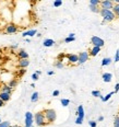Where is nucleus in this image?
<instances>
[{
    "label": "nucleus",
    "instance_id": "1",
    "mask_svg": "<svg viewBox=\"0 0 119 127\" xmlns=\"http://www.w3.org/2000/svg\"><path fill=\"white\" fill-rule=\"evenodd\" d=\"M44 112V115H45V118H46L47 123L48 124H52L55 123L57 120V113L54 108H45L43 110Z\"/></svg>",
    "mask_w": 119,
    "mask_h": 127
},
{
    "label": "nucleus",
    "instance_id": "2",
    "mask_svg": "<svg viewBox=\"0 0 119 127\" xmlns=\"http://www.w3.org/2000/svg\"><path fill=\"white\" fill-rule=\"evenodd\" d=\"M34 122H35L36 126L38 127H44L46 126L47 124V121L46 118H45V115H44V112L43 111H39V112H36L35 114H34Z\"/></svg>",
    "mask_w": 119,
    "mask_h": 127
},
{
    "label": "nucleus",
    "instance_id": "3",
    "mask_svg": "<svg viewBox=\"0 0 119 127\" xmlns=\"http://www.w3.org/2000/svg\"><path fill=\"white\" fill-rule=\"evenodd\" d=\"M99 14L102 15V18L104 19V22H112V21H114L116 19V14L113 12V10H106V9H100V12Z\"/></svg>",
    "mask_w": 119,
    "mask_h": 127
},
{
    "label": "nucleus",
    "instance_id": "4",
    "mask_svg": "<svg viewBox=\"0 0 119 127\" xmlns=\"http://www.w3.org/2000/svg\"><path fill=\"white\" fill-rule=\"evenodd\" d=\"M18 30H19V26L14 23H7L6 24V30H4V33L6 34H13V33H17Z\"/></svg>",
    "mask_w": 119,
    "mask_h": 127
},
{
    "label": "nucleus",
    "instance_id": "5",
    "mask_svg": "<svg viewBox=\"0 0 119 127\" xmlns=\"http://www.w3.org/2000/svg\"><path fill=\"white\" fill-rule=\"evenodd\" d=\"M91 44L95 47H100V48H102V47L105 45V42H104V39L98 37V36H92L91 37Z\"/></svg>",
    "mask_w": 119,
    "mask_h": 127
},
{
    "label": "nucleus",
    "instance_id": "6",
    "mask_svg": "<svg viewBox=\"0 0 119 127\" xmlns=\"http://www.w3.org/2000/svg\"><path fill=\"white\" fill-rule=\"evenodd\" d=\"M114 2L110 1V0H103L100 1V9H106V10H113L114 8Z\"/></svg>",
    "mask_w": 119,
    "mask_h": 127
},
{
    "label": "nucleus",
    "instance_id": "7",
    "mask_svg": "<svg viewBox=\"0 0 119 127\" xmlns=\"http://www.w3.org/2000/svg\"><path fill=\"white\" fill-rule=\"evenodd\" d=\"M89 58H90V54L88 52L80 53V54H79V63H78V65H82V64L86 63L89 60Z\"/></svg>",
    "mask_w": 119,
    "mask_h": 127
},
{
    "label": "nucleus",
    "instance_id": "8",
    "mask_svg": "<svg viewBox=\"0 0 119 127\" xmlns=\"http://www.w3.org/2000/svg\"><path fill=\"white\" fill-rule=\"evenodd\" d=\"M68 62L70 64H78L79 63V55L76 54H66Z\"/></svg>",
    "mask_w": 119,
    "mask_h": 127
},
{
    "label": "nucleus",
    "instance_id": "9",
    "mask_svg": "<svg viewBox=\"0 0 119 127\" xmlns=\"http://www.w3.org/2000/svg\"><path fill=\"white\" fill-rule=\"evenodd\" d=\"M17 65L20 69H25V68H27L28 66H30V60L28 59H19Z\"/></svg>",
    "mask_w": 119,
    "mask_h": 127
},
{
    "label": "nucleus",
    "instance_id": "10",
    "mask_svg": "<svg viewBox=\"0 0 119 127\" xmlns=\"http://www.w3.org/2000/svg\"><path fill=\"white\" fill-rule=\"evenodd\" d=\"M36 34H37V30H35V29H32V30H27V31L23 32L22 36H23V37H25V38H27V37H32V36L36 35Z\"/></svg>",
    "mask_w": 119,
    "mask_h": 127
},
{
    "label": "nucleus",
    "instance_id": "11",
    "mask_svg": "<svg viewBox=\"0 0 119 127\" xmlns=\"http://www.w3.org/2000/svg\"><path fill=\"white\" fill-rule=\"evenodd\" d=\"M102 79L104 82L109 83V82H112V80H113V75L110 72H105V73H103Z\"/></svg>",
    "mask_w": 119,
    "mask_h": 127
},
{
    "label": "nucleus",
    "instance_id": "12",
    "mask_svg": "<svg viewBox=\"0 0 119 127\" xmlns=\"http://www.w3.org/2000/svg\"><path fill=\"white\" fill-rule=\"evenodd\" d=\"M17 55L19 57V59H28V53L24 49H19Z\"/></svg>",
    "mask_w": 119,
    "mask_h": 127
},
{
    "label": "nucleus",
    "instance_id": "13",
    "mask_svg": "<svg viewBox=\"0 0 119 127\" xmlns=\"http://www.w3.org/2000/svg\"><path fill=\"white\" fill-rule=\"evenodd\" d=\"M99 52H100V47H95V46H93L91 51L89 52V54H90V56H91V57H95V56H97V55L99 54Z\"/></svg>",
    "mask_w": 119,
    "mask_h": 127
},
{
    "label": "nucleus",
    "instance_id": "14",
    "mask_svg": "<svg viewBox=\"0 0 119 127\" xmlns=\"http://www.w3.org/2000/svg\"><path fill=\"white\" fill-rule=\"evenodd\" d=\"M0 99H1L3 102H8V101H10V99H11V94L4 93V92H0Z\"/></svg>",
    "mask_w": 119,
    "mask_h": 127
},
{
    "label": "nucleus",
    "instance_id": "15",
    "mask_svg": "<svg viewBox=\"0 0 119 127\" xmlns=\"http://www.w3.org/2000/svg\"><path fill=\"white\" fill-rule=\"evenodd\" d=\"M55 44H56V43H55V41H54V39H51V38H46L43 42V45L45 47H51V46H54Z\"/></svg>",
    "mask_w": 119,
    "mask_h": 127
},
{
    "label": "nucleus",
    "instance_id": "16",
    "mask_svg": "<svg viewBox=\"0 0 119 127\" xmlns=\"http://www.w3.org/2000/svg\"><path fill=\"white\" fill-rule=\"evenodd\" d=\"M12 91L13 89L10 88L8 84H3V86L1 87V92H4V93H9V94H12Z\"/></svg>",
    "mask_w": 119,
    "mask_h": 127
},
{
    "label": "nucleus",
    "instance_id": "17",
    "mask_svg": "<svg viewBox=\"0 0 119 127\" xmlns=\"http://www.w3.org/2000/svg\"><path fill=\"white\" fill-rule=\"evenodd\" d=\"M112 63H113V59H112V58H109V57L103 58V60H102V67H105V66H109Z\"/></svg>",
    "mask_w": 119,
    "mask_h": 127
},
{
    "label": "nucleus",
    "instance_id": "18",
    "mask_svg": "<svg viewBox=\"0 0 119 127\" xmlns=\"http://www.w3.org/2000/svg\"><path fill=\"white\" fill-rule=\"evenodd\" d=\"M76 116L84 117V107H83V105H79L78 106V110H76Z\"/></svg>",
    "mask_w": 119,
    "mask_h": 127
},
{
    "label": "nucleus",
    "instance_id": "19",
    "mask_svg": "<svg viewBox=\"0 0 119 127\" xmlns=\"http://www.w3.org/2000/svg\"><path fill=\"white\" fill-rule=\"evenodd\" d=\"M38 99H39V93H38V92L37 91L33 92V94H32V96H31V102L35 103V102L38 101Z\"/></svg>",
    "mask_w": 119,
    "mask_h": 127
},
{
    "label": "nucleus",
    "instance_id": "20",
    "mask_svg": "<svg viewBox=\"0 0 119 127\" xmlns=\"http://www.w3.org/2000/svg\"><path fill=\"white\" fill-rule=\"evenodd\" d=\"M8 86H9L10 87V88H15V87H17L18 86V80H17V79H11V80H9V81H8Z\"/></svg>",
    "mask_w": 119,
    "mask_h": 127
},
{
    "label": "nucleus",
    "instance_id": "21",
    "mask_svg": "<svg viewBox=\"0 0 119 127\" xmlns=\"http://www.w3.org/2000/svg\"><path fill=\"white\" fill-rule=\"evenodd\" d=\"M33 123H35V122H34V118H25L24 126H33Z\"/></svg>",
    "mask_w": 119,
    "mask_h": 127
},
{
    "label": "nucleus",
    "instance_id": "22",
    "mask_svg": "<svg viewBox=\"0 0 119 127\" xmlns=\"http://www.w3.org/2000/svg\"><path fill=\"white\" fill-rule=\"evenodd\" d=\"M90 10L94 13H99L100 12L99 6H91V4H90Z\"/></svg>",
    "mask_w": 119,
    "mask_h": 127
},
{
    "label": "nucleus",
    "instance_id": "23",
    "mask_svg": "<svg viewBox=\"0 0 119 127\" xmlns=\"http://www.w3.org/2000/svg\"><path fill=\"white\" fill-rule=\"evenodd\" d=\"M54 66H55L56 68H58V69H62V68L65 67L63 63H61V62H58V60H56V62L54 63Z\"/></svg>",
    "mask_w": 119,
    "mask_h": 127
},
{
    "label": "nucleus",
    "instance_id": "24",
    "mask_svg": "<svg viewBox=\"0 0 119 127\" xmlns=\"http://www.w3.org/2000/svg\"><path fill=\"white\" fill-rule=\"evenodd\" d=\"M60 103H61L62 106L67 107L68 105L70 104V100H68V99H61V100H60Z\"/></svg>",
    "mask_w": 119,
    "mask_h": 127
},
{
    "label": "nucleus",
    "instance_id": "25",
    "mask_svg": "<svg viewBox=\"0 0 119 127\" xmlns=\"http://www.w3.org/2000/svg\"><path fill=\"white\" fill-rule=\"evenodd\" d=\"M11 123L9 121H4V122H1L0 123V127H11Z\"/></svg>",
    "mask_w": 119,
    "mask_h": 127
},
{
    "label": "nucleus",
    "instance_id": "26",
    "mask_svg": "<svg viewBox=\"0 0 119 127\" xmlns=\"http://www.w3.org/2000/svg\"><path fill=\"white\" fill-rule=\"evenodd\" d=\"M92 95L95 97H100L102 96V93H100L99 90H94V91H92Z\"/></svg>",
    "mask_w": 119,
    "mask_h": 127
},
{
    "label": "nucleus",
    "instance_id": "27",
    "mask_svg": "<svg viewBox=\"0 0 119 127\" xmlns=\"http://www.w3.org/2000/svg\"><path fill=\"white\" fill-rule=\"evenodd\" d=\"M90 4L91 6H100L99 0H90Z\"/></svg>",
    "mask_w": 119,
    "mask_h": 127
},
{
    "label": "nucleus",
    "instance_id": "28",
    "mask_svg": "<svg viewBox=\"0 0 119 127\" xmlns=\"http://www.w3.org/2000/svg\"><path fill=\"white\" fill-rule=\"evenodd\" d=\"M66 57V54L65 53H61V54H59L57 56V60L58 62H61V63H63V58Z\"/></svg>",
    "mask_w": 119,
    "mask_h": 127
},
{
    "label": "nucleus",
    "instance_id": "29",
    "mask_svg": "<svg viewBox=\"0 0 119 127\" xmlns=\"http://www.w3.org/2000/svg\"><path fill=\"white\" fill-rule=\"evenodd\" d=\"M113 94H115V92H110V93H108L107 95H105V96H104V100H103V102H107L108 101V100H109L110 99V97H112V95Z\"/></svg>",
    "mask_w": 119,
    "mask_h": 127
},
{
    "label": "nucleus",
    "instance_id": "30",
    "mask_svg": "<svg viewBox=\"0 0 119 127\" xmlns=\"http://www.w3.org/2000/svg\"><path fill=\"white\" fill-rule=\"evenodd\" d=\"M114 127H119V115L115 116L114 118Z\"/></svg>",
    "mask_w": 119,
    "mask_h": 127
},
{
    "label": "nucleus",
    "instance_id": "31",
    "mask_svg": "<svg viewBox=\"0 0 119 127\" xmlns=\"http://www.w3.org/2000/svg\"><path fill=\"white\" fill-rule=\"evenodd\" d=\"M113 12L115 13L116 15H117L118 13H119V3H116L115 6H114V8H113Z\"/></svg>",
    "mask_w": 119,
    "mask_h": 127
},
{
    "label": "nucleus",
    "instance_id": "32",
    "mask_svg": "<svg viewBox=\"0 0 119 127\" xmlns=\"http://www.w3.org/2000/svg\"><path fill=\"white\" fill-rule=\"evenodd\" d=\"M75 41V37H70V36H67L65 38V43H71V42H74Z\"/></svg>",
    "mask_w": 119,
    "mask_h": 127
},
{
    "label": "nucleus",
    "instance_id": "33",
    "mask_svg": "<svg viewBox=\"0 0 119 127\" xmlns=\"http://www.w3.org/2000/svg\"><path fill=\"white\" fill-rule=\"evenodd\" d=\"M54 7H56V8H58V7H60V6H62V1L61 0H56V1H54Z\"/></svg>",
    "mask_w": 119,
    "mask_h": 127
},
{
    "label": "nucleus",
    "instance_id": "34",
    "mask_svg": "<svg viewBox=\"0 0 119 127\" xmlns=\"http://www.w3.org/2000/svg\"><path fill=\"white\" fill-rule=\"evenodd\" d=\"M38 78H39V76H38L36 72H34L33 75H32V80H33V81H37Z\"/></svg>",
    "mask_w": 119,
    "mask_h": 127
},
{
    "label": "nucleus",
    "instance_id": "35",
    "mask_svg": "<svg viewBox=\"0 0 119 127\" xmlns=\"http://www.w3.org/2000/svg\"><path fill=\"white\" fill-rule=\"evenodd\" d=\"M89 125H90V127H97V122H95V121H90V122H89Z\"/></svg>",
    "mask_w": 119,
    "mask_h": 127
},
{
    "label": "nucleus",
    "instance_id": "36",
    "mask_svg": "<svg viewBox=\"0 0 119 127\" xmlns=\"http://www.w3.org/2000/svg\"><path fill=\"white\" fill-rule=\"evenodd\" d=\"M114 62H115V63H118V62H119V49H117V52H116V54H115V59H114Z\"/></svg>",
    "mask_w": 119,
    "mask_h": 127
},
{
    "label": "nucleus",
    "instance_id": "37",
    "mask_svg": "<svg viewBox=\"0 0 119 127\" xmlns=\"http://www.w3.org/2000/svg\"><path fill=\"white\" fill-rule=\"evenodd\" d=\"M25 73H26V69H20L18 75H19V77H22V76H24Z\"/></svg>",
    "mask_w": 119,
    "mask_h": 127
},
{
    "label": "nucleus",
    "instance_id": "38",
    "mask_svg": "<svg viewBox=\"0 0 119 127\" xmlns=\"http://www.w3.org/2000/svg\"><path fill=\"white\" fill-rule=\"evenodd\" d=\"M25 118H34L33 113H31V112H26V113H25Z\"/></svg>",
    "mask_w": 119,
    "mask_h": 127
},
{
    "label": "nucleus",
    "instance_id": "39",
    "mask_svg": "<svg viewBox=\"0 0 119 127\" xmlns=\"http://www.w3.org/2000/svg\"><path fill=\"white\" fill-rule=\"evenodd\" d=\"M60 94V92H59V90H55L54 92H52V96H58V95Z\"/></svg>",
    "mask_w": 119,
    "mask_h": 127
},
{
    "label": "nucleus",
    "instance_id": "40",
    "mask_svg": "<svg viewBox=\"0 0 119 127\" xmlns=\"http://www.w3.org/2000/svg\"><path fill=\"white\" fill-rule=\"evenodd\" d=\"M118 91H119V83H116V86H115V90H114V92H115V93H117Z\"/></svg>",
    "mask_w": 119,
    "mask_h": 127
},
{
    "label": "nucleus",
    "instance_id": "41",
    "mask_svg": "<svg viewBox=\"0 0 119 127\" xmlns=\"http://www.w3.org/2000/svg\"><path fill=\"white\" fill-rule=\"evenodd\" d=\"M10 48H11V49H17L18 48V45H11V46H10Z\"/></svg>",
    "mask_w": 119,
    "mask_h": 127
},
{
    "label": "nucleus",
    "instance_id": "42",
    "mask_svg": "<svg viewBox=\"0 0 119 127\" xmlns=\"http://www.w3.org/2000/svg\"><path fill=\"white\" fill-rule=\"evenodd\" d=\"M54 71H52V70H50V71H48V72H47V75H48V76H52V75H54Z\"/></svg>",
    "mask_w": 119,
    "mask_h": 127
},
{
    "label": "nucleus",
    "instance_id": "43",
    "mask_svg": "<svg viewBox=\"0 0 119 127\" xmlns=\"http://www.w3.org/2000/svg\"><path fill=\"white\" fill-rule=\"evenodd\" d=\"M3 105H4V102L2 101L1 99H0V107H2V106H3Z\"/></svg>",
    "mask_w": 119,
    "mask_h": 127
},
{
    "label": "nucleus",
    "instance_id": "44",
    "mask_svg": "<svg viewBox=\"0 0 119 127\" xmlns=\"http://www.w3.org/2000/svg\"><path fill=\"white\" fill-rule=\"evenodd\" d=\"M104 121V116H99L98 117V122H103Z\"/></svg>",
    "mask_w": 119,
    "mask_h": 127
},
{
    "label": "nucleus",
    "instance_id": "45",
    "mask_svg": "<svg viewBox=\"0 0 119 127\" xmlns=\"http://www.w3.org/2000/svg\"><path fill=\"white\" fill-rule=\"evenodd\" d=\"M74 35H75L74 33H70V34H69V35H68V36H70V37H75Z\"/></svg>",
    "mask_w": 119,
    "mask_h": 127
},
{
    "label": "nucleus",
    "instance_id": "46",
    "mask_svg": "<svg viewBox=\"0 0 119 127\" xmlns=\"http://www.w3.org/2000/svg\"><path fill=\"white\" fill-rule=\"evenodd\" d=\"M36 73H37V75L39 76V75H42V71H41V70H37V71H36Z\"/></svg>",
    "mask_w": 119,
    "mask_h": 127
},
{
    "label": "nucleus",
    "instance_id": "47",
    "mask_svg": "<svg viewBox=\"0 0 119 127\" xmlns=\"http://www.w3.org/2000/svg\"><path fill=\"white\" fill-rule=\"evenodd\" d=\"M25 41H26V43H31V39L30 38H25Z\"/></svg>",
    "mask_w": 119,
    "mask_h": 127
},
{
    "label": "nucleus",
    "instance_id": "48",
    "mask_svg": "<svg viewBox=\"0 0 119 127\" xmlns=\"http://www.w3.org/2000/svg\"><path fill=\"white\" fill-rule=\"evenodd\" d=\"M11 127H21V126L20 125H12Z\"/></svg>",
    "mask_w": 119,
    "mask_h": 127
},
{
    "label": "nucleus",
    "instance_id": "49",
    "mask_svg": "<svg viewBox=\"0 0 119 127\" xmlns=\"http://www.w3.org/2000/svg\"><path fill=\"white\" fill-rule=\"evenodd\" d=\"M24 127H34V126H24Z\"/></svg>",
    "mask_w": 119,
    "mask_h": 127
},
{
    "label": "nucleus",
    "instance_id": "50",
    "mask_svg": "<svg viewBox=\"0 0 119 127\" xmlns=\"http://www.w3.org/2000/svg\"><path fill=\"white\" fill-rule=\"evenodd\" d=\"M116 17H117V18H119V13H118V14H117V15H116Z\"/></svg>",
    "mask_w": 119,
    "mask_h": 127
},
{
    "label": "nucleus",
    "instance_id": "51",
    "mask_svg": "<svg viewBox=\"0 0 119 127\" xmlns=\"http://www.w3.org/2000/svg\"><path fill=\"white\" fill-rule=\"evenodd\" d=\"M0 123H1V118H0Z\"/></svg>",
    "mask_w": 119,
    "mask_h": 127
}]
</instances>
